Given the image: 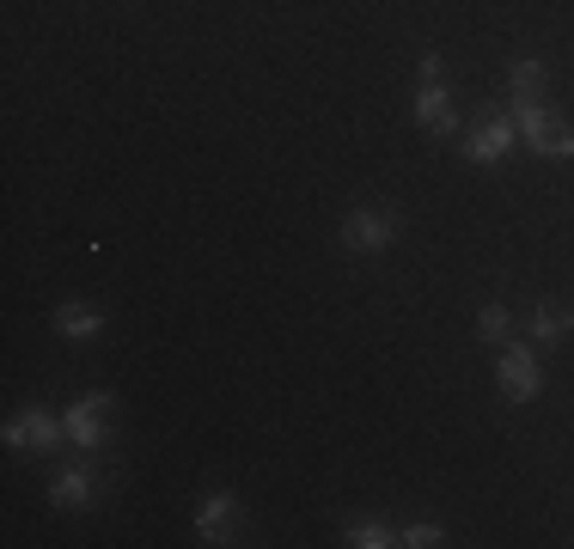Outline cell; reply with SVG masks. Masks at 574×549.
Segmentation results:
<instances>
[{
	"label": "cell",
	"mask_w": 574,
	"mask_h": 549,
	"mask_svg": "<svg viewBox=\"0 0 574 549\" xmlns=\"http://www.w3.org/2000/svg\"><path fill=\"white\" fill-rule=\"evenodd\" d=\"M391 239H398V213L386 208H355L342 220V251H355V257H379L391 251Z\"/></svg>",
	"instance_id": "6da1fadb"
},
{
	"label": "cell",
	"mask_w": 574,
	"mask_h": 549,
	"mask_svg": "<svg viewBox=\"0 0 574 549\" xmlns=\"http://www.w3.org/2000/svg\"><path fill=\"white\" fill-rule=\"evenodd\" d=\"M496 373H501V391H508V403H532V396L544 391V373H538V361H532L526 342H508Z\"/></svg>",
	"instance_id": "7a4b0ae2"
},
{
	"label": "cell",
	"mask_w": 574,
	"mask_h": 549,
	"mask_svg": "<svg viewBox=\"0 0 574 549\" xmlns=\"http://www.w3.org/2000/svg\"><path fill=\"white\" fill-rule=\"evenodd\" d=\"M105 415H110V391H86L74 410L62 415V434L93 452V446H105Z\"/></svg>",
	"instance_id": "3957f363"
},
{
	"label": "cell",
	"mask_w": 574,
	"mask_h": 549,
	"mask_svg": "<svg viewBox=\"0 0 574 549\" xmlns=\"http://www.w3.org/2000/svg\"><path fill=\"white\" fill-rule=\"evenodd\" d=\"M513 141H520V129H513V117H489L477 129V135H471V147H465V159L471 166H501V159H508L513 152Z\"/></svg>",
	"instance_id": "277c9868"
},
{
	"label": "cell",
	"mask_w": 574,
	"mask_h": 549,
	"mask_svg": "<svg viewBox=\"0 0 574 549\" xmlns=\"http://www.w3.org/2000/svg\"><path fill=\"white\" fill-rule=\"evenodd\" d=\"M239 518V501H233V488H220V495H208L203 507H196V537L203 544H227V525Z\"/></svg>",
	"instance_id": "5b68a950"
},
{
	"label": "cell",
	"mask_w": 574,
	"mask_h": 549,
	"mask_svg": "<svg viewBox=\"0 0 574 549\" xmlns=\"http://www.w3.org/2000/svg\"><path fill=\"white\" fill-rule=\"evenodd\" d=\"M7 446H13V452H44V446H56V422H49L44 410H25L19 415V422H7Z\"/></svg>",
	"instance_id": "8992f818"
},
{
	"label": "cell",
	"mask_w": 574,
	"mask_h": 549,
	"mask_svg": "<svg viewBox=\"0 0 574 549\" xmlns=\"http://www.w3.org/2000/svg\"><path fill=\"white\" fill-rule=\"evenodd\" d=\"M93 495H98V476L86 471V464L62 471V476H56V488H49V501H56V507H93Z\"/></svg>",
	"instance_id": "52a82bcc"
},
{
	"label": "cell",
	"mask_w": 574,
	"mask_h": 549,
	"mask_svg": "<svg viewBox=\"0 0 574 549\" xmlns=\"http://www.w3.org/2000/svg\"><path fill=\"white\" fill-rule=\"evenodd\" d=\"M416 122H422V129H435V135H452V129H459V117H452V105H447V91H440V86H422Z\"/></svg>",
	"instance_id": "ba28073f"
},
{
	"label": "cell",
	"mask_w": 574,
	"mask_h": 549,
	"mask_svg": "<svg viewBox=\"0 0 574 549\" xmlns=\"http://www.w3.org/2000/svg\"><path fill=\"white\" fill-rule=\"evenodd\" d=\"M513 129L526 135V147H538V141L550 135V129H557V117H550V110H544L538 98H520V105H513Z\"/></svg>",
	"instance_id": "9c48e42d"
},
{
	"label": "cell",
	"mask_w": 574,
	"mask_h": 549,
	"mask_svg": "<svg viewBox=\"0 0 574 549\" xmlns=\"http://www.w3.org/2000/svg\"><path fill=\"white\" fill-rule=\"evenodd\" d=\"M574 330V312H562V305L544 300L538 312H532V342H557V335Z\"/></svg>",
	"instance_id": "30bf717a"
},
{
	"label": "cell",
	"mask_w": 574,
	"mask_h": 549,
	"mask_svg": "<svg viewBox=\"0 0 574 549\" xmlns=\"http://www.w3.org/2000/svg\"><path fill=\"white\" fill-rule=\"evenodd\" d=\"M508 86H513V98H538V91H544V61L538 56L508 61Z\"/></svg>",
	"instance_id": "8fae6325"
},
{
	"label": "cell",
	"mask_w": 574,
	"mask_h": 549,
	"mask_svg": "<svg viewBox=\"0 0 574 549\" xmlns=\"http://www.w3.org/2000/svg\"><path fill=\"white\" fill-rule=\"evenodd\" d=\"M98 324H105V318H98L93 305H62V312H56V330H62V335H74V342L98 335Z\"/></svg>",
	"instance_id": "7c38bea8"
},
{
	"label": "cell",
	"mask_w": 574,
	"mask_h": 549,
	"mask_svg": "<svg viewBox=\"0 0 574 549\" xmlns=\"http://www.w3.org/2000/svg\"><path fill=\"white\" fill-rule=\"evenodd\" d=\"M342 544L349 549H386V544H398V537L386 532V518H355V525L342 532Z\"/></svg>",
	"instance_id": "4fadbf2b"
},
{
	"label": "cell",
	"mask_w": 574,
	"mask_h": 549,
	"mask_svg": "<svg viewBox=\"0 0 574 549\" xmlns=\"http://www.w3.org/2000/svg\"><path fill=\"white\" fill-rule=\"evenodd\" d=\"M477 335L508 342V335H513V312H508V305H483V312H477Z\"/></svg>",
	"instance_id": "5bb4252c"
},
{
	"label": "cell",
	"mask_w": 574,
	"mask_h": 549,
	"mask_svg": "<svg viewBox=\"0 0 574 549\" xmlns=\"http://www.w3.org/2000/svg\"><path fill=\"white\" fill-rule=\"evenodd\" d=\"M532 152H544V159H574V129H550Z\"/></svg>",
	"instance_id": "9a60e30c"
},
{
	"label": "cell",
	"mask_w": 574,
	"mask_h": 549,
	"mask_svg": "<svg viewBox=\"0 0 574 549\" xmlns=\"http://www.w3.org/2000/svg\"><path fill=\"white\" fill-rule=\"evenodd\" d=\"M398 544H410V549H435V544H447V532H440V525H410Z\"/></svg>",
	"instance_id": "2e32d148"
},
{
	"label": "cell",
	"mask_w": 574,
	"mask_h": 549,
	"mask_svg": "<svg viewBox=\"0 0 574 549\" xmlns=\"http://www.w3.org/2000/svg\"><path fill=\"white\" fill-rule=\"evenodd\" d=\"M422 86H440V56H435V49L422 56Z\"/></svg>",
	"instance_id": "e0dca14e"
}]
</instances>
